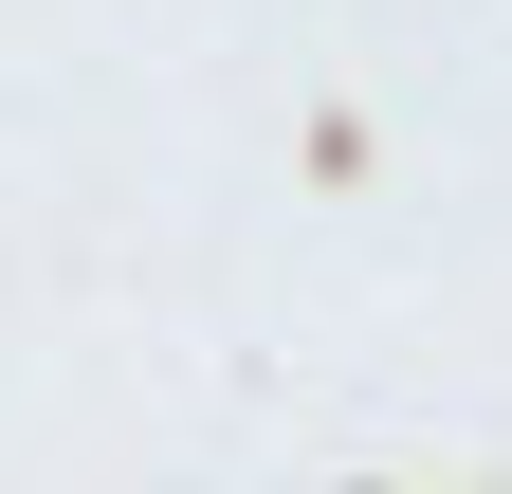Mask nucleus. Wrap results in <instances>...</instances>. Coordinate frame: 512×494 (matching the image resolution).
Listing matches in <instances>:
<instances>
[]
</instances>
